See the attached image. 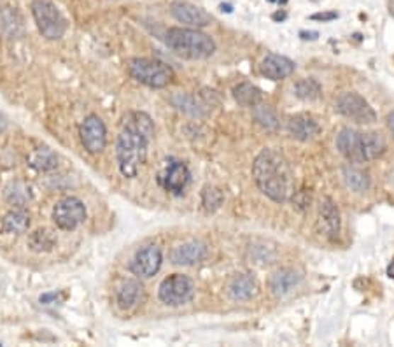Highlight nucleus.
Listing matches in <instances>:
<instances>
[{"instance_id":"nucleus-21","label":"nucleus","mask_w":394,"mask_h":347,"mask_svg":"<svg viewBox=\"0 0 394 347\" xmlns=\"http://www.w3.org/2000/svg\"><path fill=\"white\" fill-rule=\"evenodd\" d=\"M319 216L325 221L330 238H337L340 233V212H338L337 204L330 197L322 199L321 207H319Z\"/></svg>"},{"instance_id":"nucleus-17","label":"nucleus","mask_w":394,"mask_h":347,"mask_svg":"<svg viewBox=\"0 0 394 347\" xmlns=\"http://www.w3.org/2000/svg\"><path fill=\"white\" fill-rule=\"evenodd\" d=\"M258 291V282L252 274H240L232 279L228 286V293L233 300H251Z\"/></svg>"},{"instance_id":"nucleus-10","label":"nucleus","mask_w":394,"mask_h":347,"mask_svg":"<svg viewBox=\"0 0 394 347\" xmlns=\"http://www.w3.org/2000/svg\"><path fill=\"white\" fill-rule=\"evenodd\" d=\"M162 249L158 246H146V248L139 249L133 256L130 270L140 279H150L152 275L158 274L159 267H162Z\"/></svg>"},{"instance_id":"nucleus-5","label":"nucleus","mask_w":394,"mask_h":347,"mask_svg":"<svg viewBox=\"0 0 394 347\" xmlns=\"http://www.w3.org/2000/svg\"><path fill=\"white\" fill-rule=\"evenodd\" d=\"M32 16L37 28L47 40H60L67 32V20L51 0H33Z\"/></svg>"},{"instance_id":"nucleus-31","label":"nucleus","mask_w":394,"mask_h":347,"mask_svg":"<svg viewBox=\"0 0 394 347\" xmlns=\"http://www.w3.org/2000/svg\"><path fill=\"white\" fill-rule=\"evenodd\" d=\"M254 118L256 121L261 126H265L266 130L278 128V118L270 106H261V104H258V106L254 107Z\"/></svg>"},{"instance_id":"nucleus-4","label":"nucleus","mask_w":394,"mask_h":347,"mask_svg":"<svg viewBox=\"0 0 394 347\" xmlns=\"http://www.w3.org/2000/svg\"><path fill=\"white\" fill-rule=\"evenodd\" d=\"M128 72L137 83L150 88H165L174 81V70L163 62L151 58H130Z\"/></svg>"},{"instance_id":"nucleus-34","label":"nucleus","mask_w":394,"mask_h":347,"mask_svg":"<svg viewBox=\"0 0 394 347\" xmlns=\"http://www.w3.org/2000/svg\"><path fill=\"white\" fill-rule=\"evenodd\" d=\"M338 18V13H334V11H326V13H315V14H312L310 16V20H314V21H333V20H337Z\"/></svg>"},{"instance_id":"nucleus-32","label":"nucleus","mask_w":394,"mask_h":347,"mask_svg":"<svg viewBox=\"0 0 394 347\" xmlns=\"http://www.w3.org/2000/svg\"><path fill=\"white\" fill-rule=\"evenodd\" d=\"M225 202V195L219 188L214 186H207L202 193V205L207 212H215Z\"/></svg>"},{"instance_id":"nucleus-3","label":"nucleus","mask_w":394,"mask_h":347,"mask_svg":"<svg viewBox=\"0 0 394 347\" xmlns=\"http://www.w3.org/2000/svg\"><path fill=\"white\" fill-rule=\"evenodd\" d=\"M147 143H150V141L144 139L139 133L132 132V130L128 128H123L120 137H118L116 158L120 172L125 175V177H137L140 167L146 163Z\"/></svg>"},{"instance_id":"nucleus-9","label":"nucleus","mask_w":394,"mask_h":347,"mask_svg":"<svg viewBox=\"0 0 394 347\" xmlns=\"http://www.w3.org/2000/svg\"><path fill=\"white\" fill-rule=\"evenodd\" d=\"M79 137L84 149H86L88 153H91V155H96V153H102L103 149H106L107 128L98 116L90 114L81 123Z\"/></svg>"},{"instance_id":"nucleus-15","label":"nucleus","mask_w":394,"mask_h":347,"mask_svg":"<svg viewBox=\"0 0 394 347\" xmlns=\"http://www.w3.org/2000/svg\"><path fill=\"white\" fill-rule=\"evenodd\" d=\"M288 132L293 139L307 143V141L314 139V137L319 136L321 126H319V123L315 121L312 116L296 114L288 121Z\"/></svg>"},{"instance_id":"nucleus-19","label":"nucleus","mask_w":394,"mask_h":347,"mask_svg":"<svg viewBox=\"0 0 394 347\" xmlns=\"http://www.w3.org/2000/svg\"><path fill=\"white\" fill-rule=\"evenodd\" d=\"M144 298V288L139 281H126L125 285L118 290V305L123 311L137 307L140 300Z\"/></svg>"},{"instance_id":"nucleus-24","label":"nucleus","mask_w":394,"mask_h":347,"mask_svg":"<svg viewBox=\"0 0 394 347\" xmlns=\"http://www.w3.org/2000/svg\"><path fill=\"white\" fill-rule=\"evenodd\" d=\"M233 97H235L237 102L240 106L245 107H256L258 104H261L263 100V92L258 87H254L252 83H239L235 88H233Z\"/></svg>"},{"instance_id":"nucleus-26","label":"nucleus","mask_w":394,"mask_h":347,"mask_svg":"<svg viewBox=\"0 0 394 347\" xmlns=\"http://www.w3.org/2000/svg\"><path fill=\"white\" fill-rule=\"evenodd\" d=\"M28 163H30V167H33L35 170L47 172V170L57 169L58 156L55 155L50 148H40L32 153L30 158H28Z\"/></svg>"},{"instance_id":"nucleus-37","label":"nucleus","mask_w":394,"mask_h":347,"mask_svg":"<svg viewBox=\"0 0 394 347\" xmlns=\"http://www.w3.org/2000/svg\"><path fill=\"white\" fill-rule=\"evenodd\" d=\"M286 16H288V14H286L284 11H281V13H275L272 18L275 21H282V20H286Z\"/></svg>"},{"instance_id":"nucleus-2","label":"nucleus","mask_w":394,"mask_h":347,"mask_svg":"<svg viewBox=\"0 0 394 347\" xmlns=\"http://www.w3.org/2000/svg\"><path fill=\"white\" fill-rule=\"evenodd\" d=\"M165 44L177 57L186 60H206L215 53V43L198 28L174 27L165 33Z\"/></svg>"},{"instance_id":"nucleus-23","label":"nucleus","mask_w":394,"mask_h":347,"mask_svg":"<svg viewBox=\"0 0 394 347\" xmlns=\"http://www.w3.org/2000/svg\"><path fill=\"white\" fill-rule=\"evenodd\" d=\"M125 128L139 133L144 139L151 141L154 136V125L152 119L146 113H128L125 116Z\"/></svg>"},{"instance_id":"nucleus-16","label":"nucleus","mask_w":394,"mask_h":347,"mask_svg":"<svg viewBox=\"0 0 394 347\" xmlns=\"http://www.w3.org/2000/svg\"><path fill=\"white\" fill-rule=\"evenodd\" d=\"M302 281V275L293 268H281L270 277V290L275 297H286L288 293H291L296 286Z\"/></svg>"},{"instance_id":"nucleus-35","label":"nucleus","mask_w":394,"mask_h":347,"mask_svg":"<svg viewBox=\"0 0 394 347\" xmlns=\"http://www.w3.org/2000/svg\"><path fill=\"white\" fill-rule=\"evenodd\" d=\"M40 304H53L55 300H58V293L57 291H53V293H44L40 294Z\"/></svg>"},{"instance_id":"nucleus-27","label":"nucleus","mask_w":394,"mask_h":347,"mask_svg":"<svg viewBox=\"0 0 394 347\" xmlns=\"http://www.w3.org/2000/svg\"><path fill=\"white\" fill-rule=\"evenodd\" d=\"M344 179L349 188L356 193H364L370 188V177H368V174L354 165L344 167Z\"/></svg>"},{"instance_id":"nucleus-8","label":"nucleus","mask_w":394,"mask_h":347,"mask_svg":"<svg viewBox=\"0 0 394 347\" xmlns=\"http://www.w3.org/2000/svg\"><path fill=\"white\" fill-rule=\"evenodd\" d=\"M86 219V207L77 197H67L55 205L53 221L60 230H76Z\"/></svg>"},{"instance_id":"nucleus-12","label":"nucleus","mask_w":394,"mask_h":347,"mask_svg":"<svg viewBox=\"0 0 394 347\" xmlns=\"http://www.w3.org/2000/svg\"><path fill=\"white\" fill-rule=\"evenodd\" d=\"M337 148L351 163H364L363 132L352 128L340 130L337 137Z\"/></svg>"},{"instance_id":"nucleus-33","label":"nucleus","mask_w":394,"mask_h":347,"mask_svg":"<svg viewBox=\"0 0 394 347\" xmlns=\"http://www.w3.org/2000/svg\"><path fill=\"white\" fill-rule=\"evenodd\" d=\"M172 102L176 104L177 109L184 111V113H189V114H193V116H200V114H202V111H200V106H198V104H196V100L193 99V97H189V95H177V97H174Z\"/></svg>"},{"instance_id":"nucleus-40","label":"nucleus","mask_w":394,"mask_h":347,"mask_svg":"<svg viewBox=\"0 0 394 347\" xmlns=\"http://www.w3.org/2000/svg\"><path fill=\"white\" fill-rule=\"evenodd\" d=\"M388 275H389V277H391V279H394V261H393L391 265H389V268H388Z\"/></svg>"},{"instance_id":"nucleus-14","label":"nucleus","mask_w":394,"mask_h":347,"mask_svg":"<svg viewBox=\"0 0 394 347\" xmlns=\"http://www.w3.org/2000/svg\"><path fill=\"white\" fill-rule=\"evenodd\" d=\"M170 261L174 265H182V267H191V265L200 263L202 260H206L207 248L206 244L196 241H188L184 244L176 246L170 251Z\"/></svg>"},{"instance_id":"nucleus-1","label":"nucleus","mask_w":394,"mask_h":347,"mask_svg":"<svg viewBox=\"0 0 394 347\" xmlns=\"http://www.w3.org/2000/svg\"><path fill=\"white\" fill-rule=\"evenodd\" d=\"M252 177L263 195L274 202H288L295 195V172L282 153L263 149L252 163Z\"/></svg>"},{"instance_id":"nucleus-28","label":"nucleus","mask_w":394,"mask_h":347,"mask_svg":"<svg viewBox=\"0 0 394 347\" xmlns=\"http://www.w3.org/2000/svg\"><path fill=\"white\" fill-rule=\"evenodd\" d=\"M57 246V237L50 230H35L28 237V248L35 253H47Z\"/></svg>"},{"instance_id":"nucleus-20","label":"nucleus","mask_w":394,"mask_h":347,"mask_svg":"<svg viewBox=\"0 0 394 347\" xmlns=\"http://www.w3.org/2000/svg\"><path fill=\"white\" fill-rule=\"evenodd\" d=\"M23 30V20L20 13L13 7H0V35L2 37H18Z\"/></svg>"},{"instance_id":"nucleus-13","label":"nucleus","mask_w":394,"mask_h":347,"mask_svg":"<svg viewBox=\"0 0 394 347\" xmlns=\"http://www.w3.org/2000/svg\"><path fill=\"white\" fill-rule=\"evenodd\" d=\"M295 69L296 65L291 58L277 53L266 55V57L263 58L261 65H259V70H261L263 76L272 81L286 79V77H289L295 72Z\"/></svg>"},{"instance_id":"nucleus-11","label":"nucleus","mask_w":394,"mask_h":347,"mask_svg":"<svg viewBox=\"0 0 394 347\" xmlns=\"http://www.w3.org/2000/svg\"><path fill=\"white\" fill-rule=\"evenodd\" d=\"M170 14L176 18L177 21L189 28H202L210 25L213 16L207 13L206 9L198 6H193L189 2H172L170 6Z\"/></svg>"},{"instance_id":"nucleus-22","label":"nucleus","mask_w":394,"mask_h":347,"mask_svg":"<svg viewBox=\"0 0 394 347\" xmlns=\"http://www.w3.org/2000/svg\"><path fill=\"white\" fill-rule=\"evenodd\" d=\"M30 226V216L23 211V207H18L9 211L2 219V230L6 233H25Z\"/></svg>"},{"instance_id":"nucleus-29","label":"nucleus","mask_w":394,"mask_h":347,"mask_svg":"<svg viewBox=\"0 0 394 347\" xmlns=\"http://www.w3.org/2000/svg\"><path fill=\"white\" fill-rule=\"evenodd\" d=\"M6 200L14 207H25L32 200L30 188L23 182H11L6 188Z\"/></svg>"},{"instance_id":"nucleus-18","label":"nucleus","mask_w":394,"mask_h":347,"mask_svg":"<svg viewBox=\"0 0 394 347\" xmlns=\"http://www.w3.org/2000/svg\"><path fill=\"white\" fill-rule=\"evenodd\" d=\"M189 182V170L184 163L176 162L167 169L165 177H163V184L169 192H172L174 195H181L182 189L186 188V184Z\"/></svg>"},{"instance_id":"nucleus-25","label":"nucleus","mask_w":394,"mask_h":347,"mask_svg":"<svg viewBox=\"0 0 394 347\" xmlns=\"http://www.w3.org/2000/svg\"><path fill=\"white\" fill-rule=\"evenodd\" d=\"M385 151V139L378 132H363V155L364 162L378 158Z\"/></svg>"},{"instance_id":"nucleus-36","label":"nucleus","mask_w":394,"mask_h":347,"mask_svg":"<svg viewBox=\"0 0 394 347\" xmlns=\"http://www.w3.org/2000/svg\"><path fill=\"white\" fill-rule=\"evenodd\" d=\"M300 37H302L303 40H315L319 37L317 32H300Z\"/></svg>"},{"instance_id":"nucleus-39","label":"nucleus","mask_w":394,"mask_h":347,"mask_svg":"<svg viewBox=\"0 0 394 347\" xmlns=\"http://www.w3.org/2000/svg\"><path fill=\"white\" fill-rule=\"evenodd\" d=\"M221 11H226V13H232V6L230 4H221Z\"/></svg>"},{"instance_id":"nucleus-7","label":"nucleus","mask_w":394,"mask_h":347,"mask_svg":"<svg viewBox=\"0 0 394 347\" xmlns=\"http://www.w3.org/2000/svg\"><path fill=\"white\" fill-rule=\"evenodd\" d=\"M334 109H337V113L352 119L354 123H359V125H371V123L377 121L373 107L359 93L354 92L340 93L337 102H334Z\"/></svg>"},{"instance_id":"nucleus-30","label":"nucleus","mask_w":394,"mask_h":347,"mask_svg":"<svg viewBox=\"0 0 394 347\" xmlns=\"http://www.w3.org/2000/svg\"><path fill=\"white\" fill-rule=\"evenodd\" d=\"M322 88L319 84V81H315L314 77H305V79L298 81L295 84V95L298 97L300 100H305V102H314L321 97Z\"/></svg>"},{"instance_id":"nucleus-6","label":"nucleus","mask_w":394,"mask_h":347,"mask_svg":"<svg viewBox=\"0 0 394 347\" xmlns=\"http://www.w3.org/2000/svg\"><path fill=\"white\" fill-rule=\"evenodd\" d=\"M159 300L170 307H179L188 304L195 297V282L184 274H172L163 279L158 290Z\"/></svg>"},{"instance_id":"nucleus-38","label":"nucleus","mask_w":394,"mask_h":347,"mask_svg":"<svg viewBox=\"0 0 394 347\" xmlns=\"http://www.w3.org/2000/svg\"><path fill=\"white\" fill-rule=\"evenodd\" d=\"M388 126H389V130H391V133L394 136V113L389 114V118H388Z\"/></svg>"}]
</instances>
